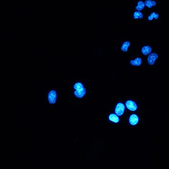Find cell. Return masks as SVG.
I'll return each mask as SVG.
<instances>
[{
	"label": "cell",
	"mask_w": 169,
	"mask_h": 169,
	"mask_svg": "<svg viewBox=\"0 0 169 169\" xmlns=\"http://www.w3.org/2000/svg\"><path fill=\"white\" fill-rule=\"evenodd\" d=\"M74 88L75 89V91L74 93L75 95L79 98H83L86 94V89L84 88L83 84L80 82H77L74 85Z\"/></svg>",
	"instance_id": "1"
},
{
	"label": "cell",
	"mask_w": 169,
	"mask_h": 169,
	"mask_svg": "<svg viewBox=\"0 0 169 169\" xmlns=\"http://www.w3.org/2000/svg\"><path fill=\"white\" fill-rule=\"evenodd\" d=\"M125 112V105L122 103H118L115 108V113L119 116H122Z\"/></svg>",
	"instance_id": "2"
},
{
	"label": "cell",
	"mask_w": 169,
	"mask_h": 169,
	"mask_svg": "<svg viewBox=\"0 0 169 169\" xmlns=\"http://www.w3.org/2000/svg\"><path fill=\"white\" fill-rule=\"evenodd\" d=\"M48 101L50 104H54L56 102L57 100V93L56 91L52 90L48 93Z\"/></svg>",
	"instance_id": "3"
},
{
	"label": "cell",
	"mask_w": 169,
	"mask_h": 169,
	"mask_svg": "<svg viewBox=\"0 0 169 169\" xmlns=\"http://www.w3.org/2000/svg\"><path fill=\"white\" fill-rule=\"evenodd\" d=\"M125 104H126L127 108L130 111L133 112V111H136L138 109L137 104L131 100L127 101Z\"/></svg>",
	"instance_id": "4"
},
{
	"label": "cell",
	"mask_w": 169,
	"mask_h": 169,
	"mask_svg": "<svg viewBox=\"0 0 169 169\" xmlns=\"http://www.w3.org/2000/svg\"><path fill=\"white\" fill-rule=\"evenodd\" d=\"M158 55L157 53H150L147 57V62L149 65H154L155 61L158 59Z\"/></svg>",
	"instance_id": "5"
},
{
	"label": "cell",
	"mask_w": 169,
	"mask_h": 169,
	"mask_svg": "<svg viewBox=\"0 0 169 169\" xmlns=\"http://www.w3.org/2000/svg\"><path fill=\"white\" fill-rule=\"evenodd\" d=\"M139 117L138 115L133 114L129 117V122L132 126H136L139 122Z\"/></svg>",
	"instance_id": "6"
},
{
	"label": "cell",
	"mask_w": 169,
	"mask_h": 169,
	"mask_svg": "<svg viewBox=\"0 0 169 169\" xmlns=\"http://www.w3.org/2000/svg\"><path fill=\"white\" fill-rule=\"evenodd\" d=\"M145 6L148 8H151L152 7H155L157 5V2L154 0H146L144 2Z\"/></svg>",
	"instance_id": "7"
},
{
	"label": "cell",
	"mask_w": 169,
	"mask_h": 169,
	"mask_svg": "<svg viewBox=\"0 0 169 169\" xmlns=\"http://www.w3.org/2000/svg\"><path fill=\"white\" fill-rule=\"evenodd\" d=\"M108 119L111 122H114V123H118L120 121L119 117H118V116L116 114H111V115H109Z\"/></svg>",
	"instance_id": "8"
},
{
	"label": "cell",
	"mask_w": 169,
	"mask_h": 169,
	"mask_svg": "<svg viewBox=\"0 0 169 169\" xmlns=\"http://www.w3.org/2000/svg\"><path fill=\"white\" fill-rule=\"evenodd\" d=\"M151 51H152V49L150 46H144L142 49H141V52H142V53L144 55H147L149 54H150L151 53Z\"/></svg>",
	"instance_id": "9"
},
{
	"label": "cell",
	"mask_w": 169,
	"mask_h": 169,
	"mask_svg": "<svg viewBox=\"0 0 169 169\" xmlns=\"http://www.w3.org/2000/svg\"><path fill=\"white\" fill-rule=\"evenodd\" d=\"M159 17H160V15L158 13H157L156 12H153L150 14V15H149V16L147 17V19L149 21H152L153 19H156V20L158 19Z\"/></svg>",
	"instance_id": "10"
},
{
	"label": "cell",
	"mask_w": 169,
	"mask_h": 169,
	"mask_svg": "<svg viewBox=\"0 0 169 169\" xmlns=\"http://www.w3.org/2000/svg\"><path fill=\"white\" fill-rule=\"evenodd\" d=\"M146 6H145V3H144V2L139 1L138 2V4H137L136 7V10L137 11H142L144 8Z\"/></svg>",
	"instance_id": "11"
},
{
	"label": "cell",
	"mask_w": 169,
	"mask_h": 169,
	"mask_svg": "<svg viewBox=\"0 0 169 169\" xmlns=\"http://www.w3.org/2000/svg\"><path fill=\"white\" fill-rule=\"evenodd\" d=\"M133 19H143V14L141 11H136L133 13Z\"/></svg>",
	"instance_id": "12"
},
{
	"label": "cell",
	"mask_w": 169,
	"mask_h": 169,
	"mask_svg": "<svg viewBox=\"0 0 169 169\" xmlns=\"http://www.w3.org/2000/svg\"><path fill=\"white\" fill-rule=\"evenodd\" d=\"M130 64L133 66H140L142 64V59L140 58H137L135 60H131Z\"/></svg>",
	"instance_id": "13"
},
{
	"label": "cell",
	"mask_w": 169,
	"mask_h": 169,
	"mask_svg": "<svg viewBox=\"0 0 169 169\" xmlns=\"http://www.w3.org/2000/svg\"><path fill=\"white\" fill-rule=\"evenodd\" d=\"M130 45V43L129 41L125 42L122 46V48H121L122 50L123 51V52H127L128 51V49Z\"/></svg>",
	"instance_id": "14"
}]
</instances>
